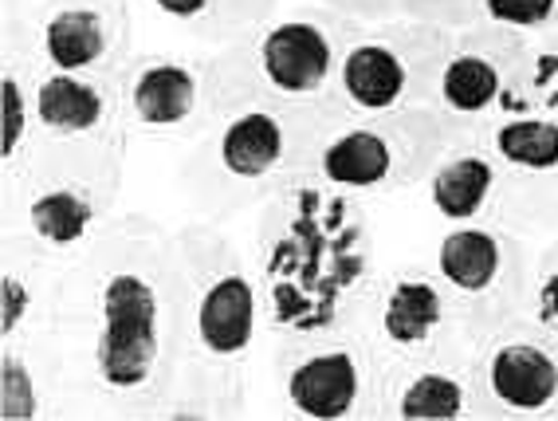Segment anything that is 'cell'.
Wrapping results in <instances>:
<instances>
[{"label":"cell","mask_w":558,"mask_h":421,"mask_svg":"<svg viewBox=\"0 0 558 421\" xmlns=\"http://www.w3.org/2000/svg\"><path fill=\"white\" fill-rule=\"evenodd\" d=\"M36 131L40 146H126L119 80L110 75H75V71H40L36 80Z\"/></svg>","instance_id":"obj_16"},{"label":"cell","mask_w":558,"mask_h":421,"mask_svg":"<svg viewBox=\"0 0 558 421\" xmlns=\"http://www.w3.org/2000/svg\"><path fill=\"white\" fill-rule=\"evenodd\" d=\"M433 268L457 303L472 351L523 315L531 252L511 225H449L433 252Z\"/></svg>","instance_id":"obj_8"},{"label":"cell","mask_w":558,"mask_h":421,"mask_svg":"<svg viewBox=\"0 0 558 421\" xmlns=\"http://www.w3.org/2000/svg\"><path fill=\"white\" fill-rule=\"evenodd\" d=\"M279 4H283V0H217V9H220V44L236 40V36H244L248 28L264 24L271 12L279 9Z\"/></svg>","instance_id":"obj_26"},{"label":"cell","mask_w":558,"mask_h":421,"mask_svg":"<svg viewBox=\"0 0 558 421\" xmlns=\"http://www.w3.org/2000/svg\"><path fill=\"white\" fill-rule=\"evenodd\" d=\"M401 16L445 24V28H469L476 16V0H401Z\"/></svg>","instance_id":"obj_27"},{"label":"cell","mask_w":558,"mask_h":421,"mask_svg":"<svg viewBox=\"0 0 558 421\" xmlns=\"http://www.w3.org/2000/svg\"><path fill=\"white\" fill-rule=\"evenodd\" d=\"M119 103L130 139L197 142L213 122L209 60L173 51H134L119 71Z\"/></svg>","instance_id":"obj_12"},{"label":"cell","mask_w":558,"mask_h":421,"mask_svg":"<svg viewBox=\"0 0 558 421\" xmlns=\"http://www.w3.org/2000/svg\"><path fill=\"white\" fill-rule=\"evenodd\" d=\"M354 327L369 342L378 371L401 366V362L476 354L437 268H421V264H409L369 284L354 315Z\"/></svg>","instance_id":"obj_9"},{"label":"cell","mask_w":558,"mask_h":421,"mask_svg":"<svg viewBox=\"0 0 558 421\" xmlns=\"http://www.w3.org/2000/svg\"><path fill=\"white\" fill-rule=\"evenodd\" d=\"M472 24H492L531 40L558 28V0H476Z\"/></svg>","instance_id":"obj_24"},{"label":"cell","mask_w":558,"mask_h":421,"mask_svg":"<svg viewBox=\"0 0 558 421\" xmlns=\"http://www.w3.org/2000/svg\"><path fill=\"white\" fill-rule=\"evenodd\" d=\"M190 339L178 237L146 213H119L63 268L48 342L63 394L102 413L170 406Z\"/></svg>","instance_id":"obj_1"},{"label":"cell","mask_w":558,"mask_h":421,"mask_svg":"<svg viewBox=\"0 0 558 421\" xmlns=\"http://www.w3.org/2000/svg\"><path fill=\"white\" fill-rule=\"evenodd\" d=\"M480 131L508 178L511 229L519 221H558V115H496Z\"/></svg>","instance_id":"obj_15"},{"label":"cell","mask_w":558,"mask_h":421,"mask_svg":"<svg viewBox=\"0 0 558 421\" xmlns=\"http://www.w3.org/2000/svg\"><path fill=\"white\" fill-rule=\"evenodd\" d=\"M40 60L32 56L24 32L12 21H0V122H4V146H0V185L24 170L40 146L36 131V80Z\"/></svg>","instance_id":"obj_19"},{"label":"cell","mask_w":558,"mask_h":421,"mask_svg":"<svg viewBox=\"0 0 558 421\" xmlns=\"http://www.w3.org/2000/svg\"><path fill=\"white\" fill-rule=\"evenodd\" d=\"M362 24L366 21L323 9L315 0L279 4L264 24L205 56L213 115L252 99L347 111L339 99V68Z\"/></svg>","instance_id":"obj_3"},{"label":"cell","mask_w":558,"mask_h":421,"mask_svg":"<svg viewBox=\"0 0 558 421\" xmlns=\"http://www.w3.org/2000/svg\"><path fill=\"white\" fill-rule=\"evenodd\" d=\"M452 32L457 28L413 16L362 24L339 68V99L350 119L437 107V80Z\"/></svg>","instance_id":"obj_7"},{"label":"cell","mask_w":558,"mask_h":421,"mask_svg":"<svg viewBox=\"0 0 558 421\" xmlns=\"http://www.w3.org/2000/svg\"><path fill=\"white\" fill-rule=\"evenodd\" d=\"M457 134L437 107H409L393 115H362L327 134L311 158V178L350 197H389L429 178Z\"/></svg>","instance_id":"obj_6"},{"label":"cell","mask_w":558,"mask_h":421,"mask_svg":"<svg viewBox=\"0 0 558 421\" xmlns=\"http://www.w3.org/2000/svg\"><path fill=\"white\" fill-rule=\"evenodd\" d=\"M527 63V36L469 24L452 32L437 80V111L460 131H480L511 107Z\"/></svg>","instance_id":"obj_13"},{"label":"cell","mask_w":558,"mask_h":421,"mask_svg":"<svg viewBox=\"0 0 558 421\" xmlns=\"http://www.w3.org/2000/svg\"><path fill=\"white\" fill-rule=\"evenodd\" d=\"M0 21L24 32L44 71L110 75L134 56V0H28L0 4Z\"/></svg>","instance_id":"obj_10"},{"label":"cell","mask_w":558,"mask_h":421,"mask_svg":"<svg viewBox=\"0 0 558 421\" xmlns=\"http://www.w3.org/2000/svg\"><path fill=\"white\" fill-rule=\"evenodd\" d=\"M350 122L335 107H291L252 99L213 115L209 131L193 142L185 178L213 217L268 201L288 181L311 170V158L335 127Z\"/></svg>","instance_id":"obj_4"},{"label":"cell","mask_w":558,"mask_h":421,"mask_svg":"<svg viewBox=\"0 0 558 421\" xmlns=\"http://www.w3.org/2000/svg\"><path fill=\"white\" fill-rule=\"evenodd\" d=\"M0 4H28V0H0Z\"/></svg>","instance_id":"obj_29"},{"label":"cell","mask_w":558,"mask_h":421,"mask_svg":"<svg viewBox=\"0 0 558 421\" xmlns=\"http://www.w3.org/2000/svg\"><path fill=\"white\" fill-rule=\"evenodd\" d=\"M60 276V268L32 256L28 249L0 241V342L48 335Z\"/></svg>","instance_id":"obj_20"},{"label":"cell","mask_w":558,"mask_h":421,"mask_svg":"<svg viewBox=\"0 0 558 421\" xmlns=\"http://www.w3.org/2000/svg\"><path fill=\"white\" fill-rule=\"evenodd\" d=\"M378 413L401 421L488 418V401H484L476 374V354L401 362V366L381 371Z\"/></svg>","instance_id":"obj_18"},{"label":"cell","mask_w":558,"mask_h":421,"mask_svg":"<svg viewBox=\"0 0 558 421\" xmlns=\"http://www.w3.org/2000/svg\"><path fill=\"white\" fill-rule=\"evenodd\" d=\"M173 237L190 291V339L161 418H232L248 401L244 366L256 347L264 288L244 249L217 221H190Z\"/></svg>","instance_id":"obj_2"},{"label":"cell","mask_w":558,"mask_h":421,"mask_svg":"<svg viewBox=\"0 0 558 421\" xmlns=\"http://www.w3.org/2000/svg\"><path fill=\"white\" fill-rule=\"evenodd\" d=\"M433 213L445 225L496 221L511 225V197L504 166L492 154L484 131H464L445 146L429 178L421 181Z\"/></svg>","instance_id":"obj_17"},{"label":"cell","mask_w":558,"mask_h":421,"mask_svg":"<svg viewBox=\"0 0 558 421\" xmlns=\"http://www.w3.org/2000/svg\"><path fill=\"white\" fill-rule=\"evenodd\" d=\"M523 320H527L543 339H550L558 347V237L543 252L531 256Z\"/></svg>","instance_id":"obj_23"},{"label":"cell","mask_w":558,"mask_h":421,"mask_svg":"<svg viewBox=\"0 0 558 421\" xmlns=\"http://www.w3.org/2000/svg\"><path fill=\"white\" fill-rule=\"evenodd\" d=\"M488 418H543L558 410V347L523 315L476 347Z\"/></svg>","instance_id":"obj_14"},{"label":"cell","mask_w":558,"mask_h":421,"mask_svg":"<svg viewBox=\"0 0 558 421\" xmlns=\"http://www.w3.org/2000/svg\"><path fill=\"white\" fill-rule=\"evenodd\" d=\"M515 111L558 115V28L527 40L523 80H519L515 99H511V107L504 115H515Z\"/></svg>","instance_id":"obj_22"},{"label":"cell","mask_w":558,"mask_h":421,"mask_svg":"<svg viewBox=\"0 0 558 421\" xmlns=\"http://www.w3.org/2000/svg\"><path fill=\"white\" fill-rule=\"evenodd\" d=\"M126 146H36L0 185V241L28 249L51 268H71L119 217Z\"/></svg>","instance_id":"obj_5"},{"label":"cell","mask_w":558,"mask_h":421,"mask_svg":"<svg viewBox=\"0 0 558 421\" xmlns=\"http://www.w3.org/2000/svg\"><path fill=\"white\" fill-rule=\"evenodd\" d=\"M63 398V382L48 335L0 342V418L36 421Z\"/></svg>","instance_id":"obj_21"},{"label":"cell","mask_w":558,"mask_h":421,"mask_svg":"<svg viewBox=\"0 0 558 421\" xmlns=\"http://www.w3.org/2000/svg\"><path fill=\"white\" fill-rule=\"evenodd\" d=\"M150 12H158L161 21L173 28L190 32L193 40L220 48V9L217 0H146Z\"/></svg>","instance_id":"obj_25"},{"label":"cell","mask_w":558,"mask_h":421,"mask_svg":"<svg viewBox=\"0 0 558 421\" xmlns=\"http://www.w3.org/2000/svg\"><path fill=\"white\" fill-rule=\"evenodd\" d=\"M315 4L342 12V16H354V21H366V24L401 16V0H315Z\"/></svg>","instance_id":"obj_28"},{"label":"cell","mask_w":558,"mask_h":421,"mask_svg":"<svg viewBox=\"0 0 558 421\" xmlns=\"http://www.w3.org/2000/svg\"><path fill=\"white\" fill-rule=\"evenodd\" d=\"M276 382L295 418L342 421L378 413V359L354 323L327 335L288 339L276 351Z\"/></svg>","instance_id":"obj_11"}]
</instances>
